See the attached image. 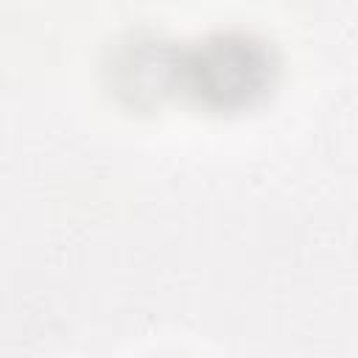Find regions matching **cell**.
<instances>
[{
  "instance_id": "1",
  "label": "cell",
  "mask_w": 358,
  "mask_h": 358,
  "mask_svg": "<svg viewBox=\"0 0 358 358\" xmlns=\"http://www.w3.org/2000/svg\"><path fill=\"white\" fill-rule=\"evenodd\" d=\"M274 59L252 36L221 34L207 39L179 67L187 92L207 109L235 112L257 103L274 84Z\"/></svg>"
}]
</instances>
